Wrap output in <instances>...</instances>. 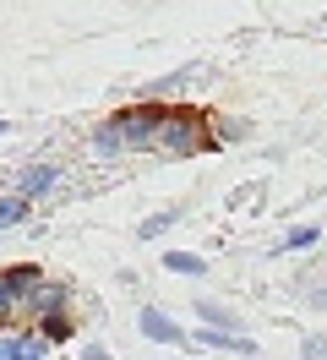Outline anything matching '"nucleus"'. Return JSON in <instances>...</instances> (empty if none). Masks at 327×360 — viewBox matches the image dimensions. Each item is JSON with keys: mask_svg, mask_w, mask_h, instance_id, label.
I'll return each instance as SVG.
<instances>
[{"mask_svg": "<svg viewBox=\"0 0 327 360\" xmlns=\"http://www.w3.org/2000/svg\"><path fill=\"white\" fill-rule=\"evenodd\" d=\"M11 219H22V202L11 197V202H0V224H11Z\"/></svg>", "mask_w": 327, "mask_h": 360, "instance_id": "obj_3", "label": "nucleus"}, {"mask_svg": "<svg viewBox=\"0 0 327 360\" xmlns=\"http://www.w3.org/2000/svg\"><path fill=\"white\" fill-rule=\"evenodd\" d=\"M49 186H55V169H49V164H39V169L22 175V191H49Z\"/></svg>", "mask_w": 327, "mask_h": 360, "instance_id": "obj_1", "label": "nucleus"}, {"mask_svg": "<svg viewBox=\"0 0 327 360\" xmlns=\"http://www.w3.org/2000/svg\"><path fill=\"white\" fill-rule=\"evenodd\" d=\"M142 322H148V333H153V338H169V333H174V328H169V322H164V316H158V311H148V316H142Z\"/></svg>", "mask_w": 327, "mask_h": 360, "instance_id": "obj_2", "label": "nucleus"}, {"mask_svg": "<svg viewBox=\"0 0 327 360\" xmlns=\"http://www.w3.org/2000/svg\"><path fill=\"white\" fill-rule=\"evenodd\" d=\"M0 131H6V120H0Z\"/></svg>", "mask_w": 327, "mask_h": 360, "instance_id": "obj_4", "label": "nucleus"}]
</instances>
